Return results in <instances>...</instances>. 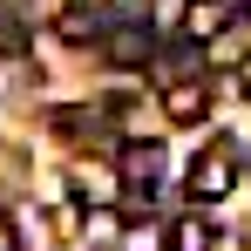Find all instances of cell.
<instances>
[{
    "mask_svg": "<svg viewBox=\"0 0 251 251\" xmlns=\"http://www.w3.org/2000/svg\"><path fill=\"white\" fill-rule=\"evenodd\" d=\"M231 183H238V156H231V143H210L204 156L190 163V176H183L190 204H217V197H231Z\"/></svg>",
    "mask_w": 251,
    "mask_h": 251,
    "instance_id": "cell-1",
    "label": "cell"
},
{
    "mask_svg": "<svg viewBox=\"0 0 251 251\" xmlns=\"http://www.w3.org/2000/svg\"><path fill=\"white\" fill-rule=\"evenodd\" d=\"M116 176H123V190H156L163 143H123V150H116Z\"/></svg>",
    "mask_w": 251,
    "mask_h": 251,
    "instance_id": "cell-2",
    "label": "cell"
},
{
    "mask_svg": "<svg viewBox=\"0 0 251 251\" xmlns=\"http://www.w3.org/2000/svg\"><path fill=\"white\" fill-rule=\"evenodd\" d=\"M245 54H251V14H231V21L204 41V61L210 68H238Z\"/></svg>",
    "mask_w": 251,
    "mask_h": 251,
    "instance_id": "cell-3",
    "label": "cell"
},
{
    "mask_svg": "<svg viewBox=\"0 0 251 251\" xmlns=\"http://www.w3.org/2000/svg\"><path fill=\"white\" fill-rule=\"evenodd\" d=\"M163 116H170V123H204V116H210V82H197V75L170 82L163 88Z\"/></svg>",
    "mask_w": 251,
    "mask_h": 251,
    "instance_id": "cell-4",
    "label": "cell"
},
{
    "mask_svg": "<svg viewBox=\"0 0 251 251\" xmlns=\"http://www.w3.org/2000/svg\"><path fill=\"white\" fill-rule=\"evenodd\" d=\"M109 61H123V68H143L150 54H156V27H116L109 41H102Z\"/></svg>",
    "mask_w": 251,
    "mask_h": 251,
    "instance_id": "cell-5",
    "label": "cell"
},
{
    "mask_svg": "<svg viewBox=\"0 0 251 251\" xmlns=\"http://www.w3.org/2000/svg\"><path fill=\"white\" fill-rule=\"evenodd\" d=\"M170 251H217V224H210L204 210H183L170 224Z\"/></svg>",
    "mask_w": 251,
    "mask_h": 251,
    "instance_id": "cell-6",
    "label": "cell"
},
{
    "mask_svg": "<svg viewBox=\"0 0 251 251\" xmlns=\"http://www.w3.org/2000/svg\"><path fill=\"white\" fill-rule=\"evenodd\" d=\"M224 21H231V7H224V0H190V7H183V34H190L197 48H204Z\"/></svg>",
    "mask_w": 251,
    "mask_h": 251,
    "instance_id": "cell-7",
    "label": "cell"
},
{
    "mask_svg": "<svg viewBox=\"0 0 251 251\" xmlns=\"http://www.w3.org/2000/svg\"><path fill=\"white\" fill-rule=\"evenodd\" d=\"M61 41H95V21H88L82 7H68V14H61Z\"/></svg>",
    "mask_w": 251,
    "mask_h": 251,
    "instance_id": "cell-8",
    "label": "cell"
},
{
    "mask_svg": "<svg viewBox=\"0 0 251 251\" xmlns=\"http://www.w3.org/2000/svg\"><path fill=\"white\" fill-rule=\"evenodd\" d=\"M0 251H14V231H7V224H0Z\"/></svg>",
    "mask_w": 251,
    "mask_h": 251,
    "instance_id": "cell-9",
    "label": "cell"
},
{
    "mask_svg": "<svg viewBox=\"0 0 251 251\" xmlns=\"http://www.w3.org/2000/svg\"><path fill=\"white\" fill-rule=\"evenodd\" d=\"M245 95H251V82H245Z\"/></svg>",
    "mask_w": 251,
    "mask_h": 251,
    "instance_id": "cell-10",
    "label": "cell"
}]
</instances>
